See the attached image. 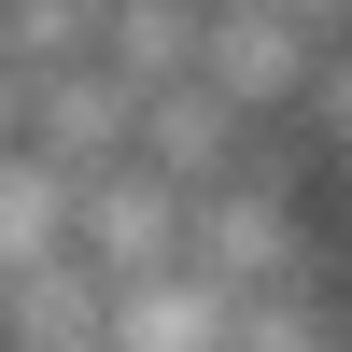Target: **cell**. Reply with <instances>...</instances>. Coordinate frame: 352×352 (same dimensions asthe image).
Here are the masks:
<instances>
[]
</instances>
